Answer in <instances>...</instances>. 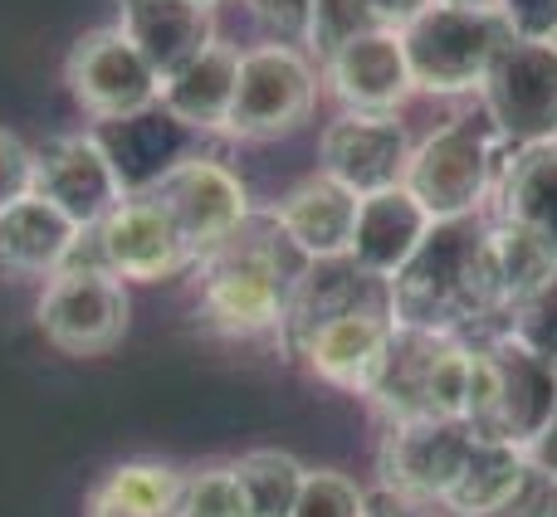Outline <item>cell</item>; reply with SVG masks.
Masks as SVG:
<instances>
[{
  "mask_svg": "<svg viewBox=\"0 0 557 517\" xmlns=\"http://www.w3.org/2000/svg\"><path fill=\"white\" fill-rule=\"evenodd\" d=\"M499 20L513 39H557V0H499Z\"/></svg>",
  "mask_w": 557,
  "mask_h": 517,
  "instance_id": "cell-33",
  "label": "cell"
},
{
  "mask_svg": "<svg viewBox=\"0 0 557 517\" xmlns=\"http://www.w3.org/2000/svg\"><path fill=\"white\" fill-rule=\"evenodd\" d=\"M474 517H557V479L553 474L529 469L509 499H499L494 508H484Z\"/></svg>",
  "mask_w": 557,
  "mask_h": 517,
  "instance_id": "cell-31",
  "label": "cell"
},
{
  "mask_svg": "<svg viewBox=\"0 0 557 517\" xmlns=\"http://www.w3.org/2000/svg\"><path fill=\"white\" fill-rule=\"evenodd\" d=\"M182 474L172 464L133 459L117 464L88 499V517H176Z\"/></svg>",
  "mask_w": 557,
  "mask_h": 517,
  "instance_id": "cell-25",
  "label": "cell"
},
{
  "mask_svg": "<svg viewBox=\"0 0 557 517\" xmlns=\"http://www.w3.org/2000/svg\"><path fill=\"white\" fill-rule=\"evenodd\" d=\"M69 93L98 123H127L157 108L162 98V78L157 68L137 54V45L123 35L117 25L108 29H88L74 49H69Z\"/></svg>",
  "mask_w": 557,
  "mask_h": 517,
  "instance_id": "cell-11",
  "label": "cell"
},
{
  "mask_svg": "<svg viewBox=\"0 0 557 517\" xmlns=\"http://www.w3.org/2000/svg\"><path fill=\"white\" fill-rule=\"evenodd\" d=\"M386 342H392V313L382 307H362V313H337L327 323H318L313 332L298 342L308 371L318 381L337 386V391L367 395L382 371Z\"/></svg>",
  "mask_w": 557,
  "mask_h": 517,
  "instance_id": "cell-18",
  "label": "cell"
},
{
  "mask_svg": "<svg viewBox=\"0 0 557 517\" xmlns=\"http://www.w3.org/2000/svg\"><path fill=\"white\" fill-rule=\"evenodd\" d=\"M557 405V371L543 366L519 337L504 327L490 342H474V401L470 425L490 440L529 450Z\"/></svg>",
  "mask_w": 557,
  "mask_h": 517,
  "instance_id": "cell-5",
  "label": "cell"
},
{
  "mask_svg": "<svg viewBox=\"0 0 557 517\" xmlns=\"http://www.w3.org/2000/svg\"><path fill=\"white\" fill-rule=\"evenodd\" d=\"M431 5L435 0H313L304 39L318 59H327L333 49H343L347 39L367 35V29H392V35H401V29Z\"/></svg>",
  "mask_w": 557,
  "mask_h": 517,
  "instance_id": "cell-24",
  "label": "cell"
},
{
  "mask_svg": "<svg viewBox=\"0 0 557 517\" xmlns=\"http://www.w3.org/2000/svg\"><path fill=\"white\" fill-rule=\"evenodd\" d=\"M35 191V147H25L15 133L0 127V211Z\"/></svg>",
  "mask_w": 557,
  "mask_h": 517,
  "instance_id": "cell-32",
  "label": "cell"
},
{
  "mask_svg": "<svg viewBox=\"0 0 557 517\" xmlns=\"http://www.w3.org/2000/svg\"><path fill=\"white\" fill-rule=\"evenodd\" d=\"M39 332L74 356H103L123 342L127 332V288L113 278L98 258H74L64 264L39 293Z\"/></svg>",
  "mask_w": 557,
  "mask_h": 517,
  "instance_id": "cell-8",
  "label": "cell"
},
{
  "mask_svg": "<svg viewBox=\"0 0 557 517\" xmlns=\"http://www.w3.org/2000/svg\"><path fill=\"white\" fill-rule=\"evenodd\" d=\"M235 84H240V49L215 35L201 54L186 59L176 74L162 78L157 108H162L176 127L225 133V127H231V108H235Z\"/></svg>",
  "mask_w": 557,
  "mask_h": 517,
  "instance_id": "cell-20",
  "label": "cell"
},
{
  "mask_svg": "<svg viewBox=\"0 0 557 517\" xmlns=\"http://www.w3.org/2000/svg\"><path fill=\"white\" fill-rule=\"evenodd\" d=\"M147 196L176 220L196 264L206 254H215L221 244H231L250 225V191L215 156H182V162H172L147 186Z\"/></svg>",
  "mask_w": 557,
  "mask_h": 517,
  "instance_id": "cell-9",
  "label": "cell"
},
{
  "mask_svg": "<svg viewBox=\"0 0 557 517\" xmlns=\"http://www.w3.org/2000/svg\"><path fill=\"white\" fill-rule=\"evenodd\" d=\"M231 469L245 489L250 517H288L298 493H304V479H308L304 464L278 450H255V454H245V459H235Z\"/></svg>",
  "mask_w": 557,
  "mask_h": 517,
  "instance_id": "cell-27",
  "label": "cell"
},
{
  "mask_svg": "<svg viewBox=\"0 0 557 517\" xmlns=\"http://www.w3.org/2000/svg\"><path fill=\"white\" fill-rule=\"evenodd\" d=\"M318 103V74L308 54L294 45L274 39V45H255L240 54V84H235V108H231V137L245 142H270L313 117Z\"/></svg>",
  "mask_w": 557,
  "mask_h": 517,
  "instance_id": "cell-10",
  "label": "cell"
},
{
  "mask_svg": "<svg viewBox=\"0 0 557 517\" xmlns=\"http://www.w3.org/2000/svg\"><path fill=\"white\" fill-rule=\"evenodd\" d=\"M84 240L94 244L98 264L113 278H123V283L127 278H133V283H152V278H172V274H182L186 264H196L182 230H176V220L147 191L127 196Z\"/></svg>",
  "mask_w": 557,
  "mask_h": 517,
  "instance_id": "cell-14",
  "label": "cell"
},
{
  "mask_svg": "<svg viewBox=\"0 0 557 517\" xmlns=\"http://www.w3.org/2000/svg\"><path fill=\"white\" fill-rule=\"evenodd\" d=\"M386 303H392L396 327H421V332L450 337H465L470 327L504 313L499 288H494L490 225L480 215L431 225L416 258L386 283Z\"/></svg>",
  "mask_w": 557,
  "mask_h": 517,
  "instance_id": "cell-1",
  "label": "cell"
},
{
  "mask_svg": "<svg viewBox=\"0 0 557 517\" xmlns=\"http://www.w3.org/2000/svg\"><path fill=\"white\" fill-rule=\"evenodd\" d=\"M367 401L392 425L470 420L474 342L450 337V332H421V327L392 323V342H386L382 371H376Z\"/></svg>",
  "mask_w": 557,
  "mask_h": 517,
  "instance_id": "cell-3",
  "label": "cell"
},
{
  "mask_svg": "<svg viewBox=\"0 0 557 517\" xmlns=\"http://www.w3.org/2000/svg\"><path fill=\"white\" fill-rule=\"evenodd\" d=\"M529 469H533L529 450H519V444H509V440H490V434H480L474 450H470V459H465V469H460V479H455V489L445 493L441 508H450L455 517H474V513L494 508L499 499H509Z\"/></svg>",
  "mask_w": 557,
  "mask_h": 517,
  "instance_id": "cell-26",
  "label": "cell"
},
{
  "mask_svg": "<svg viewBox=\"0 0 557 517\" xmlns=\"http://www.w3.org/2000/svg\"><path fill=\"white\" fill-rule=\"evenodd\" d=\"M304 258L274 230L245 225L231 244L201 258V317L231 337L274 332L288 317V298L304 274Z\"/></svg>",
  "mask_w": 557,
  "mask_h": 517,
  "instance_id": "cell-2",
  "label": "cell"
},
{
  "mask_svg": "<svg viewBox=\"0 0 557 517\" xmlns=\"http://www.w3.org/2000/svg\"><path fill=\"white\" fill-rule=\"evenodd\" d=\"M416 142L396 117H367V113H343L323 127L318 142V172L333 176L337 186L362 201V196L406 186V166H411Z\"/></svg>",
  "mask_w": 557,
  "mask_h": 517,
  "instance_id": "cell-15",
  "label": "cell"
},
{
  "mask_svg": "<svg viewBox=\"0 0 557 517\" xmlns=\"http://www.w3.org/2000/svg\"><path fill=\"white\" fill-rule=\"evenodd\" d=\"M35 196H45L54 211H64L78 230H98L117 205L127 201V186L117 176L98 133H64L35 147Z\"/></svg>",
  "mask_w": 557,
  "mask_h": 517,
  "instance_id": "cell-12",
  "label": "cell"
},
{
  "mask_svg": "<svg viewBox=\"0 0 557 517\" xmlns=\"http://www.w3.org/2000/svg\"><path fill=\"white\" fill-rule=\"evenodd\" d=\"M509 332L519 337V342L529 346L543 366H553V371H557V278H553V283H543L529 303L513 307V313H509Z\"/></svg>",
  "mask_w": 557,
  "mask_h": 517,
  "instance_id": "cell-30",
  "label": "cell"
},
{
  "mask_svg": "<svg viewBox=\"0 0 557 517\" xmlns=\"http://www.w3.org/2000/svg\"><path fill=\"white\" fill-rule=\"evenodd\" d=\"M288 517H367V493L337 469H308L304 493Z\"/></svg>",
  "mask_w": 557,
  "mask_h": 517,
  "instance_id": "cell-29",
  "label": "cell"
},
{
  "mask_svg": "<svg viewBox=\"0 0 557 517\" xmlns=\"http://www.w3.org/2000/svg\"><path fill=\"white\" fill-rule=\"evenodd\" d=\"M480 103L509 152L557 142V39H509L484 74Z\"/></svg>",
  "mask_w": 557,
  "mask_h": 517,
  "instance_id": "cell-7",
  "label": "cell"
},
{
  "mask_svg": "<svg viewBox=\"0 0 557 517\" xmlns=\"http://www.w3.org/2000/svg\"><path fill=\"white\" fill-rule=\"evenodd\" d=\"M499 220L557 264V142L513 152L499 176Z\"/></svg>",
  "mask_w": 557,
  "mask_h": 517,
  "instance_id": "cell-23",
  "label": "cell"
},
{
  "mask_svg": "<svg viewBox=\"0 0 557 517\" xmlns=\"http://www.w3.org/2000/svg\"><path fill=\"white\" fill-rule=\"evenodd\" d=\"M182 5H196V10H215L221 0H182Z\"/></svg>",
  "mask_w": 557,
  "mask_h": 517,
  "instance_id": "cell-38",
  "label": "cell"
},
{
  "mask_svg": "<svg viewBox=\"0 0 557 517\" xmlns=\"http://www.w3.org/2000/svg\"><path fill=\"white\" fill-rule=\"evenodd\" d=\"M323 78L327 93L343 103V113L367 117H396L406 98L416 93L401 35H392V29H367V35L347 39L343 49H333L323 59Z\"/></svg>",
  "mask_w": 557,
  "mask_h": 517,
  "instance_id": "cell-16",
  "label": "cell"
},
{
  "mask_svg": "<svg viewBox=\"0 0 557 517\" xmlns=\"http://www.w3.org/2000/svg\"><path fill=\"white\" fill-rule=\"evenodd\" d=\"M504 152L509 147L499 142V133H494V123L484 113L450 117L425 142H416L411 166H406V191L425 205V215L435 225L470 220L499 191V176L509 166Z\"/></svg>",
  "mask_w": 557,
  "mask_h": 517,
  "instance_id": "cell-4",
  "label": "cell"
},
{
  "mask_svg": "<svg viewBox=\"0 0 557 517\" xmlns=\"http://www.w3.org/2000/svg\"><path fill=\"white\" fill-rule=\"evenodd\" d=\"M435 5H450V10H499V0H435Z\"/></svg>",
  "mask_w": 557,
  "mask_h": 517,
  "instance_id": "cell-37",
  "label": "cell"
},
{
  "mask_svg": "<svg viewBox=\"0 0 557 517\" xmlns=\"http://www.w3.org/2000/svg\"><path fill=\"white\" fill-rule=\"evenodd\" d=\"M474 440H480V430H474L470 420L392 425L386 444H382V489L435 508V503H445V493L455 489Z\"/></svg>",
  "mask_w": 557,
  "mask_h": 517,
  "instance_id": "cell-13",
  "label": "cell"
},
{
  "mask_svg": "<svg viewBox=\"0 0 557 517\" xmlns=\"http://www.w3.org/2000/svg\"><path fill=\"white\" fill-rule=\"evenodd\" d=\"M431 225L435 220L425 215V205L416 201L406 186L362 196V205H357L352 250H347V258H352V264L362 268L367 278H376V283H392V278L416 258V250L425 244Z\"/></svg>",
  "mask_w": 557,
  "mask_h": 517,
  "instance_id": "cell-19",
  "label": "cell"
},
{
  "mask_svg": "<svg viewBox=\"0 0 557 517\" xmlns=\"http://www.w3.org/2000/svg\"><path fill=\"white\" fill-rule=\"evenodd\" d=\"M117 29L137 45V54L157 68V78L176 74L186 59H196L215 39L211 10L182 5V0H123Z\"/></svg>",
  "mask_w": 557,
  "mask_h": 517,
  "instance_id": "cell-22",
  "label": "cell"
},
{
  "mask_svg": "<svg viewBox=\"0 0 557 517\" xmlns=\"http://www.w3.org/2000/svg\"><path fill=\"white\" fill-rule=\"evenodd\" d=\"M78 244H84V230L35 191L10 211H0V274L54 278L59 268L78 258Z\"/></svg>",
  "mask_w": 557,
  "mask_h": 517,
  "instance_id": "cell-21",
  "label": "cell"
},
{
  "mask_svg": "<svg viewBox=\"0 0 557 517\" xmlns=\"http://www.w3.org/2000/svg\"><path fill=\"white\" fill-rule=\"evenodd\" d=\"M357 205L362 201L347 186L313 172L298 186H288L270 205V225L284 235L288 250L304 258V264H327V258H347V250H352Z\"/></svg>",
  "mask_w": 557,
  "mask_h": 517,
  "instance_id": "cell-17",
  "label": "cell"
},
{
  "mask_svg": "<svg viewBox=\"0 0 557 517\" xmlns=\"http://www.w3.org/2000/svg\"><path fill=\"white\" fill-rule=\"evenodd\" d=\"M513 35L499 20V10H450V5L421 10L401 29L416 93H435V98L480 93L484 74H490V64L499 59V49Z\"/></svg>",
  "mask_w": 557,
  "mask_h": 517,
  "instance_id": "cell-6",
  "label": "cell"
},
{
  "mask_svg": "<svg viewBox=\"0 0 557 517\" xmlns=\"http://www.w3.org/2000/svg\"><path fill=\"white\" fill-rule=\"evenodd\" d=\"M255 10H260L264 20H270L274 29H284V35H298L304 39L308 29V10H313V0H250Z\"/></svg>",
  "mask_w": 557,
  "mask_h": 517,
  "instance_id": "cell-34",
  "label": "cell"
},
{
  "mask_svg": "<svg viewBox=\"0 0 557 517\" xmlns=\"http://www.w3.org/2000/svg\"><path fill=\"white\" fill-rule=\"evenodd\" d=\"M176 517H250V503H245V489H240L231 464L182 479Z\"/></svg>",
  "mask_w": 557,
  "mask_h": 517,
  "instance_id": "cell-28",
  "label": "cell"
},
{
  "mask_svg": "<svg viewBox=\"0 0 557 517\" xmlns=\"http://www.w3.org/2000/svg\"><path fill=\"white\" fill-rule=\"evenodd\" d=\"M367 517H425V503H411L392 489L367 493Z\"/></svg>",
  "mask_w": 557,
  "mask_h": 517,
  "instance_id": "cell-35",
  "label": "cell"
},
{
  "mask_svg": "<svg viewBox=\"0 0 557 517\" xmlns=\"http://www.w3.org/2000/svg\"><path fill=\"white\" fill-rule=\"evenodd\" d=\"M529 464H533L539 474H553V479H557V405H553L548 425L539 430V440L529 444Z\"/></svg>",
  "mask_w": 557,
  "mask_h": 517,
  "instance_id": "cell-36",
  "label": "cell"
}]
</instances>
